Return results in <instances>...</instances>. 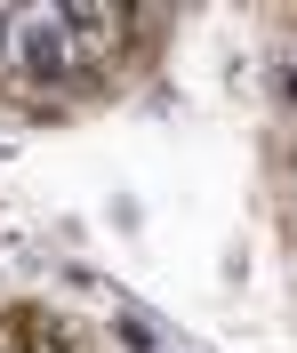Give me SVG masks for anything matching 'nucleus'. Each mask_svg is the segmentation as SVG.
I'll return each mask as SVG.
<instances>
[{
    "mask_svg": "<svg viewBox=\"0 0 297 353\" xmlns=\"http://www.w3.org/2000/svg\"><path fill=\"white\" fill-rule=\"evenodd\" d=\"M8 32H17V57H24V72H32V81H65L72 72V57H81V48H72V24H65V8H24V17H8Z\"/></svg>",
    "mask_w": 297,
    "mask_h": 353,
    "instance_id": "1",
    "label": "nucleus"
},
{
    "mask_svg": "<svg viewBox=\"0 0 297 353\" xmlns=\"http://www.w3.org/2000/svg\"><path fill=\"white\" fill-rule=\"evenodd\" d=\"M0 353H65V337L48 330V321H8L0 330Z\"/></svg>",
    "mask_w": 297,
    "mask_h": 353,
    "instance_id": "2",
    "label": "nucleus"
},
{
    "mask_svg": "<svg viewBox=\"0 0 297 353\" xmlns=\"http://www.w3.org/2000/svg\"><path fill=\"white\" fill-rule=\"evenodd\" d=\"M265 88H274L281 105L297 112V57H265Z\"/></svg>",
    "mask_w": 297,
    "mask_h": 353,
    "instance_id": "3",
    "label": "nucleus"
},
{
    "mask_svg": "<svg viewBox=\"0 0 297 353\" xmlns=\"http://www.w3.org/2000/svg\"><path fill=\"white\" fill-rule=\"evenodd\" d=\"M0 48H8V17H0Z\"/></svg>",
    "mask_w": 297,
    "mask_h": 353,
    "instance_id": "4",
    "label": "nucleus"
}]
</instances>
